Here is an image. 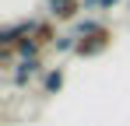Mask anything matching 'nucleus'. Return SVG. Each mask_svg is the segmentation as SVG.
Instances as JSON below:
<instances>
[{
  "mask_svg": "<svg viewBox=\"0 0 130 126\" xmlns=\"http://www.w3.org/2000/svg\"><path fill=\"white\" fill-rule=\"evenodd\" d=\"M116 4H120V0H99V11H112Z\"/></svg>",
  "mask_w": 130,
  "mask_h": 126,
  "instance_id": "obj_8",
  "label": "nucleus"
},
{
  "mask_svg": "<svg viewBox=\"0 0 130 126\" xmlns=\"http://www.w3.org/2000/svg\"><path fill=\"white\" fill-rule=\"evenodd\" d=\"M77 11H81V0H46V14L56 18V21L77 18Z\"/></svg>",
  "mask_w": 130,
  "mask_h": 126,
  "instance_id": "obj_3",
  "label": "nucleus"
},
{
  "mask_svg": "<svg viewBox=\"0 0 130 126\" xmlns=\"http://www.w3.org/2000/svg\"><path fill=\"white\" fill-rule=\"evenodd\" d=\"M42 74V60L35 56V60H18L14 63V70H11V84L14 88H25V84L32 81V77H39Z\"/></svg>",
  "mask_w": 130,
  "mask_h": 126,
  "instance_id": "obj_1",
  "label": "nucleus"
},
{
  "mask_svg": "<svg viewBox=\"0 0 130 126\" xmlns=\"http://www.w3.org/2000/svg\"><path fill=\"white\" fill-rule=\"evenodd\" d=\"M63 81H67L63 67H49V70H46V77H42V91H46V95H56V91L63 88Z\"/></svg>",
  "mask_w": 130,
  "mask_h": 126,
  "instance_id": "obj_5",
  "label": "nucleus"
},
{
  "mask_svg": "<svg viewBox=\"0 0 130 126\" xmlns=\"http://www.w3.org/2000/svg\"><path fill=\"white\" fill-rule=\"evenodd\" d=\"M102 28H106V25H99L95 18H81L77 25H74V35H77V39H85V35H95V32H102Z\"/></svg>",
  "mask_w": 130,
  "mask_h": 126,
  "instance_id": "obj_6",
  "label": "nucleus"
},
{
  "mask_svg": "<svg viewBox=\"0 0 130 126\" xmlns=\"http://www.w3.org/2000/svg\"><path fill=\"white\" fill-rule=\"evenodd\" d=\"M77 35H74V32H67V35H56V42H53V49H56V53H77Z\"/></svg>",
  "mask_w": 130,
  "mask_h": 126,
  "instance_id": "obj_7",
  "label": "nucleus"
},
{
  "mask_svg": "<svg viewBox=\"0 0 130 126\" xmlns=\"http://www.w3.org/2000/svg\"><path fill=\"white\" fill-rule=\"evenodd\" d=\"M39 46H42V42L35 39V35H25V39L18 42V46H14L11 53H14L18 60H35V56H39Z\"/></svg>",
  "mask_w": 130,
  "mask_h": 126,
  "instance_id": "obj_4",
  "label": "nucleus"
},
{
  "mask_svg": "<svg viewBox=\"0 0 130 126\" xmlns=\"http://www.w3.org/2000/svg\"><path fill=\"white\" fill-rule=\"evenodd\" d=\"M109 42H112L109 28L95 32V35H85V39L77 42V56H99V53H106V49H109Z\"/></svg>",
  "mask_w": 130,
  "mask_h": 126,
  "instance_id": "obj_2",
  "label": "nucleus"
}]
</instances>
